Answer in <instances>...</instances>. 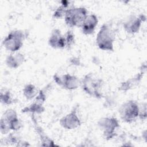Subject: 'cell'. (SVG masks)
<instances>
[{
    "label": "cell",
    "instance_id": "17",
    "mask_svg": "<svg viewBox=\"0 0 147 147\" xmlns=\"http://www.w3.org/2000/svg\"><path fill=\"white\" fill-rule=\"evenodd\" d=\"M23 95L28 100L35 98L38 93L36 86L32 84H28L25 86L23 90Z\"/></svg>",
    "mask_w": 147,
    "mask_h": 147
},
{
    "label": "cell",
    "instance_id": "21",
    "mask_svg": "<svg viewBox=\"0 0 147 147\" xmlns=\"http://www.w3.org/2000/svg\"><path fill=\"white\" fill-rule=\"evenodd\" d=\"M138 117L141 119H145L146 118V105L145 103L142 106V108L140 107V112Z\"/></svg>",
    "mask_w": 147,
    "mask_h": 147
},
{
    "label": "cell",
    "instance_id": "20",
    "mask_svg": "<svg viewBox=\"0 0 147 147\" xmlns=\"http://www.w3.org/2000/svg\"><path fill=\"white\" fill-rule=\"evenodd\" d=\"M64 36L66 41V47L69 49L74 45L75 43L74 34L72 31L68 30Z\"/></svg>",
    "mask_w": 147,
    "mask_h": 147
},
{
    "label": "cell",
    "instance_id": "12",
    "mask_svg": "<svg viewBox=\"0 0 147 147\" xmlns=\"http://www.w3.org/2000/svg\"><path fill=\"white\" fill-rule=\"evenodd\" d=\"M98 23V19L96 15L94 14H88L80 27L83 33L87 35L92 34L94 32Z\"/></svg>",
    "mask_w": 147,
    "mask_h": 147
},
{
    "label": "cell",
    "instance_id": "4",
    "mask_svg": "<svg viewBox=\"0 0 147 147\" xmlns=\"http://www.w3.org/2000/svg\"><path fill=\"white\" fill-rule=\"evenodd\" d=\"M26 37L25 32L22 30L11 31L2 41L3 47L8 51L16 52L23 46L24 41Z\"/></svg>",
    "mask_w": 147,
    "mask_h": 147
},
{
    "label": "cell",
    "instance_id": "9",
    "mask_svg": "<svg viewBox=\"0 0 147 147\" xmlns=\"http://www.w3.org/2000/svg\"><path fill=\"white\" fill-rule=\"evenodd\" d=\"M78 106L73 108L71 112L59 121V123L63 128L67 130H72L78 128L81 125V121L78 115Z\"/></svg>",
    "mask_w": 147,
    "mask_h": 147
},
{
    "label": "cell",
    "instance_id": "1",
    "mask_svg": "<svg viewBox=\"0 0 147 147\" xmlns=\"http://www.w3.org/2000/svg\"><path fill=\"white\" fill-rule=\"evenodd\" d=\"M115 37V30L110 24L105 23L102 25L97 33L96 45L101 50L113 51Z\"/></svg>",
    "mask_w": 147,
    "mask_h": 147
},
{
    "label": "cell",
    "instance_id": "14",
    "mask_svg": "<svg viewBox=\"0 0 147 147\" xmlns=\"http://www.w3.org/2000/svg\"><path fill=\"white\" fill-rule=\"evenodd\" d=\"M144 73V72L142 71L140 73L136 75L134 77L122 82L119 87V90L121 91H126L133 88L134 87H136L140 83Z\"/></svg>",
    "mask_w": 147,
    "mask_h": 147
},
{
    "label": "cell",
    "instance_id": "18",
    "mask_svg": "<svg viewBox=\"0 0 147 147\" xmlns=\"http://www.w3.org/2000/svg\"><path fill=\"white\" fill-rule=\"evenodd\" d=\"M67 1L61 2V5L59 6L53 14V18L56 19H60L65 17L67 10L69 9Z\"/></svg>",
    "mask_w": 147,
    "mask_h": 147
},
{
    "label": "cell",
    "instance_id": "6",
    "mask_svg": "<svg viewBox=\"0 0 147 147\" xmlns=\"http://www.w3.org/2000/svg\"><path fill=\"white\" fill-rule=\"evenodd\" d=\"M87 9L84 7H72L69 8L65 15L66 24L71 27H81L84 19L88 15Z\"/></svg>",
    "mask_w": 147,
    "mask_h": 147
},
{
    "label": "cell",
    "instance_id": "2",
    "mask_svg": "<svg viewBox=\"0 0 147 147\" xmlns=\"http://www.w3.org/2000/svg\"><path fill=\"white\" fill-rule=\"evenodd\" d=\"M80 85L84 91L89 95L96 98H101L103 81L95 77L92 73L85 75L80 81Z\"/></svg>",
    "mask_w": 147,
    "mask_h": 147
},
{
    "label": "cell",
    "instance_id": "19",
    "mask_svg": "<svg viewBox=\"0 0 147 147\" xmlns=\"http://www.w3.org/2000/svg\"><path fill=\"white\" fill-rule=\"evenodd\" d=\"M0 100L1 103L5 105H9L13 103V99L10 92L9 90H1Z\"/></svg>",
    "mask_w": 147,
    "mask_h": 147
},
{
    "label": "cell",
    "instance_id": "10",
    "mask_svg": "<svg viewBox=\"0 0 147 147\" xmlns=\"http://www.w3.org/2000/svg\"><path fill=\"white\" fill-rule=\"evenodd\" d=\"M146 17L144 15L140 14L130 15L123 23L124 30L129 34H134L138 32L142 22L145 21Z\"/></svg>",
    "mask_w": 147,
    "mask_h": 147
},
{
    "label": "cell",
    "instance_id": "8",
    "mask_svg": "<svg viewBox=\"0 0 147 147\" xmlns=\"http://www.w3.org/2000/svg\"><path fill=\"white\" fill-rule=\"evenodd\" d=\"M53 79L59 86L68 90H75L80 85L79 79L76 76L69 74L64 75L55 74Z\"/></svg>",
    "mask_w": 147,
    "mask_h": 147
},
{
    "label": "cell",
    "instance_id": "7",
    "mask_svg": "<svg viewBox=\"0 0 147 147\" xmlns=\"http://www.w3.org/2000/svg\"><path fill=\"white\" fill-rule=\"evenodd\" d=\"M98 126L104 137L107 140L112 139L116 136V130L120 126L118 119L113 117L100 118L98 122Z\"/></svg>",
    "mask_w": 147,
    "mask_h": 147
},
{
    "label": "cell",
    "instance_id": "16",
    "mask_svg": "<svg viewBox=\"0 0 147 147\" xmlns=\"http://www.w3.org/2000/svg\"><path fill=\"white\" fill-rule=\"evenodd\" d=\"M45 110L43 103H41L36 100L30 105L22 109V113H30L32 114H41Z\"/></svg>",
    "mask_w": 147,
    "mask_h": 147
},
{
    "label": "cell",
    "instance_id": "13",
    "mask_svg": "<svg viewBox=\"0 0 147 147\" xmlns=\"http://www.w3.org/2000/svg\"><path fill=\"white\" fill-rule=\"evenodd\" d=\"M25 61L24 55L20 52H13L9 55L6 59V65L13 69L19 67Z\"/></svg>",
    "mask_w": 147,
    "mask_h": 147
},
{
    "label": "cell",
    "instance_id": "11",
    "mask_svg": "<svg viewBox=\"0 0 147 147\" xmlns=\"http://www.w3.org/2000/svg\"><path fill=\"white\" fill-rule=\"evenodd\" d=\"M49 45L54 49H63L66 47L65 36L59 29H53L48 39Z\"/></svg>",
    "mask_w": 147,
    "mask_h": 147
},
{
    "label": "cell",
    "instance_id": "5",
    "mask_svg": "<svg viewBox=\"0 0 147 147\" xmlns=\"http://www.w3.org/2000/svg\"><path fill=\"white\" fill-rule=\"evenodd\" d=\"M140 106L137 102L129 100L120 106L118 113L121 119L125 122L131 123L135 121L139 115Z\"/></svg>",
    "mask_w": 147,
    "mask_h": 147
},
{
    "label": "cell",
    "instance_id": "3",
    "mask_svg": "<svg viewBox=\"0 0 147 147\" xmlns=\"http://www.w3.org/2000/svg\"><path fill=\"white\" fill-rule=\"evenodd\" d=\"M17 112L11 109L6 110L1 118L0 130L3 134H7L10 130H18L22 127Z\"/></svg>",
    "mask_w": 147,
    "mask_h": 147
},
{
    "label": "cell",
    "instance_id": "15",
    "mask_svg": "<svg viewBox=\"0 0 147 147\" xmlns=\"http://www.w3.org/2000/svg\"><path fill=\"white\" fill-rule=\"evenodd\" d=\"M32 119L33 120V121L34 123V125L35 129L36 130V131L37 132V133L38 134V136H39L40 141H41V143H42L41 145H42V146H56V145L54 144V142L45 134V133H44V131H43L42 128L37 124V123L35 121V118H34L33 116L32 118Z\"/></svg>",
    "mask_w": 147,
    "mask_h": 147
}]
</instances>
